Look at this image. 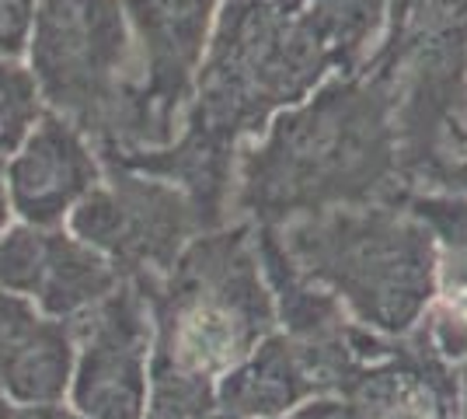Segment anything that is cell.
<instances>
[{"label": "cell", "instance_id": "9a60e30c", "mask_svg": "<svg viewBox=\"0 0 467 419\" xmlns=\"http://www.w3.org/2000/svg\"><path fill=\"white\" fill-rule=\"evenodd\" d=\"M147 413H161V416L175 419H210L216 413V381L150 363Z\"/></svg>", "mask_w": 467, "mask_h": 419}, {"label": "cell", "instance_id": "83f0119b", "mask_svg": "<svg viewBox=\"0 0 467 419\" xmlns=\"http://www.w3.org/2000/svg\"><path fill=\"white\" fill-rule=\"evenodd\" d=\"M143 419H175V416H161V413H147Z\"/></svg>", "mask_w": 467, "mask_h": 419}, {"label": "cell", "instance_id": "d6986e66", "mask_svg": "<svg viewBox=\"0 0 467 419\" xmlns=\"http://www.w3.org/2000/svg\"><path fill=\"white\" fill-rule=\"evenodd\" d=\"M39 0H0V60H25Z\"/></svg>", "mask_w": 467, "mask_h": 419}, {"label": "cell", "instance_id": "3957f363", "mask_svg": "<svg viewBox=\"0 0 467 419\" xmlns=\"http://www.w3.org/2000/svg\"><path fill=\"white\" fill-rule=\"evenodd\" d=\"M154 319V360L220 381L275 332V298L252 224H227L189 241L164 277L140 279Z\"/></svg>", "mask_w": 467, "mask_h": 419}, {"label": "cell", "instance_id": "4fadbf2b", "mask_svg": "<svg viewBox=\"0 0 467 419\" xmlns=\"http://www.w3.org/2000/svg\"><path fill=\"white\" fill-rule=\"evenodd\" d=\"M42 116H46V101L28 63L0 60V158H11Z\"/></svg>", "mask_w": 467, "mask_h": 419}, {"label": "cell", "instance_id": "5b68a950", "mask_svg": "<svg viewBox=\"0 0 467 419\" xmlns=\"http://www.w3.org/2000/svg\"><path fill=\"white\" fill-rule=\"evenodd\" d=\"M126 279L164 277L199 231L192 203L175 185L105 164V175L63 224Z\"/></svg>", "mask_w": 467, "mask_h": 419}, {"label": "cell", "instance_id": "603a6c76", "mask_svg": "<svg viewBox=\"0 0 467 419\" xmlns=\"http://www.w3.org/2000/svg\"><path fill=\"white\" fill-rule=\"evenodd\" d=\"M15 419H88V416H80L78 409L67 405V402H57V405H18Z\"/></svg>", "mask_w": 467, "mask_h": 419}, {"label": "cell", "instance_id": "7402d4cb", "mask_svg": "<svg viewBox=\"0 0 467 419\" xmlns=\"http://www.w3.org/2000/svg\"><path fill=\"white\" fill-rule=\"evenodd\" d=\"M436 193H450V196L467 200V158H450L443 164V172L436 175Z\"/></svg>", "mask_w": 467, "mask_h": 419}, {"label": "cell", "instance_id": "ffe728a7", "mask_svg": "<svg viewBox=\"0 0 467 419\" xmlns=\"http://www.w3.org/2000/svg\"><path fill=\"white\" fill-rule=\"evenodd\" d=\"M283 419H363L356 409H352L349 399H342V395H314V399L300 402L293 413H286Z\"/></svg>", "mask_w": 467, "mask_h": 419}, {"label": "cell", "instance_id": "8fae6325", "mask_svg": "<svg viewBox=\"0 0 467 419\" xmlns=\"http://www.w3.org/2000/svg\"><path fill=\"white\" fill-rule=\"evenodd\" d=\"M122 279L126 277L105 256H98L95 248H88L84 241L57 227L46 273L32 300L46 319L78 321L109 298Z\"/></svg>", "mask_w": 467, "mask_h": 419}, {"label": "cell", "instance_id": "ac0fdd59", "mask_svg": "<svg viewBox=\"0 0 467 419\" xmlns=\"http://www.w3.org/2000/svg\"><path fill=\"white\" fill-rule=\"evenodd\" d=\"M42 319L46 315L36 308V300L0 290V367L28 342V336L39 329Z\"/></svg>", "mask_w": 467, "mask_h": 419}, {"label": "cell", "instance_id": "d4e9b609", "mask_svg": "<svg viewBox=\"0 0 467 419\" xmlns=\"http://www.w3.org/2000/svg\"><path fill=\"white\" fill-rule=\"evenodd\" d=\"M15 224V214H11V203H7V193H4V182H0V238L4 231Z\"/></svg>", "mask_w": 467, "mask_h": 419}, {"label": "cell", "instance_id": "e0dca14e", "mask_svg": "<svg viewBox=\"0 0 467 419\" xmlns=\"http://www.w3.org/2000/svg\"><path fill=\"white\" fill-rule=\"evenodd\" d=\"M409 214L432 238L436 252L450 256H467V200L464 196H450V193H422L415 196Z\"/></svg>", "mask_w": 467, "mask_h": 419}, {"label": "cell", "instance_id": "484cf974", "mask_svg": "<svg viewBox=\"0 0 467 419\" xmlns=\"http://www.w3.org/2000/svg\"><path fill=\"white\" fill-rule=\"evenodd\" d=\"M15 409H18V405L7 399V392L0 388V419H15Z\"/></svg>", "mask_w": 467, "mask_h": 419}, {"label": "cell", "instance_id": "ba28073f", "mask_svg": "<svg viewBox=\"0 0 467 419\" xmlns=\"http://www.w3.org/2000/svg\"><path fill=\"white\" fill-rule=\"evenodd\" d=\"M105 175L91 140L74 122L49 112L36 122L18 151L4 161V193L21 224L57 231Z\"/></svg>", "mask_w": 467, "mask_h": 419}, {"label": "cell", "instance_id": "9c48e42d", "mask_svg": "<svg viewBox=\"0 0 467 419\" xmlns=\"http://www.w3.org/2000/svg\"><path fill=\"white\" fill-rule=\"evenodd\" d=\"M411 336L415 350L388 342L373 360L356 363L338 388L363 419H457L453 367L429 350L419 329Z\"/></svg>", "mask_w": 467, "mask_h": 419}, {"label": "cell", "instance_id": "7c38bea8", "mask_svg": "<svg viewBox=\"0 0 467 419\" xmlns=\"http://www.w3.org/2000/svg\"><path fill=\"white\" fill-rule=\"evenodd\" d=\"M74 357H78L74 325L42 319L28 342L0 367V388L15 405L67 402L70 381H74Z\"/></svg>", "mask_w": 467, "mask_h": 419}, {"label": "cell", "instance_id": "f1b7e54d", "mask_svg": "<svg viewBox=\"0 0 467 419\" xmlns=\"http://www.w3.org/2000/svg\"><path fill=\"white\" fill-rule=\"evenodd\" d=\"M0 175H4V158H0Z\"/></svg>", "mask_w": 467, "mask_h": 419}, {"label": "cell", "instance_id": "4316f807", "mask_svg": "<svg viewBox=\"0 0 467 419\" xmlns=\"http://www.w3.org/2000/svg\"><path fill=\"white\" fill-rule=\"evenodd\" d=\"M210 419H244V416H234V413H220V409H216V413Z\"/></svg>", "mask_w": 467, "mask_h": 419}, {"label": "cell", "instance_id": "5bb4252c", "mask_svg": "<svg viewBox=\"0 0 467 419\" xmlns=\"http://www.w3.org/2000/svg\"><path fill=\"white\" fill-rule=\"evenodd\" d=\"M49 245L53 231L15 220L0 238V290L28 300L36 298L49 262Z\"/></svg>", "mask_w": 467, "mask_h": 419}, {"label": "cell", "instance_id": "6da1fadb", "mask_svg": "<svg viewBox=\"0 0 467 419\" xmlns=\"http://www.w3.org/2000/svg\"><path fill=\"white\" fill-rule=\"evenodd\" d=\"M384 0H220L189 122L241 147L370 49Z\"/></svg>", "mask_w": 467, "mask_h": 419}, {"label": "cell", "instance_id": "52a82bcc", "mask_svg": "<svg viewBox=\"0 0 467 419\" xmlns=\"http://www.w3.org/2000/svg\"><path fill=\"white\" fill-rule=\"evenodd\" d=\"M78 357L67 405L88 419H143L150 399L154 319L140 279H122L98 308L70 321Z\"/></svg>", "mask_w": 467, "mask_h": 419}, {"label": "cell", "instance_id": "277c9868", "mask_svg": "<svg viewBox=\"0 0 467 419\" xmlns=\"http://www.w3.org/2000/svg\"><path fill=\"white\" fill-rule=\"evenodd\" d=\"M25 63L49 112L91 140L101 164L140 151V60L119 0H39Z\"/></svg>", "mask_w": 467, "mask_h": 419}, {"label": "cell", "instance_id": "30bf717a", "mask_svg": "<svg viewBox=\"0 0 467 419\" xmlns=\"http://www.w3.org/2000/svg\"><path fill=\"white\" fill-rule=\"evenodd\" d=\"M314 395L325 392L314 378L311 363L304 350L279 329L216 381V409L244 419H283Z\"/></svg>", "mask_w": 467, "mask_h": 419}, {"label": "cell", "instance_id": "2e32d148", "mask_svg": "<svg viewBox=\"0 0 467 419\" xmlns=\"http://www.w3.org/2000/svg\"><path fill=\"white\" fill-rule=\"evenodd\" d=\"M409 28L419 32V49L447 53L453 46H467V0H398Z\"/></svg>", "mask_w": 467, "mask_h": 419}, {"label": "cell", "instance_id": "7a4b0ae2", "mask_svg": "<svg viewBox=\"0 0 467 419\" xmlns=\"http://www.w3.org/2000/svg\"><path fill=\"white\" fill-rule=\"evenodd\" d=\"M258 227L300 277L342 304L352 325L405 340L426 319L436 294V245L411 214L394 217L370 206Z\"/></svg>", "mask_w": 467, "mask_h": 419}, {"label": "cell", "instance_id": "44dd1931", "mask_svg": "<svg viewBox=\"0 0 467 419\" xmlns=\"http://www.w3.org/2000/svg\"><path fill=\"white\" fill-rule=\"evenodd\" d=\"M447 133L453 140V154L450 158H467V80L464 88H461V95L450 101Z\"/></svg>", "mask_w": 467, "mask_h": 419}, {"label": "cell", "instance_id": "cb8c5ba5", "mask_svg": "<svg viewBox=\"0 0 467 419\" xmlns=\"http://www.w3.org/2000/svg\"><path fill=\"white\" fill-rule=\"evenodd\" d=\"M453 405H457V419H467V363L453 367Z\"/></svg>", "mask_w": 467, "mask_h": 419}, {"label": "cell", "instance_id": "8992f818", "mask_svg": "<svg viewBox=\"0 0 467 419\" xmlns=\"http://www.w3.org/2000/svg\"><path fill=\"white\" fill-rule=\"evenodd\" d=\"M140 60V151L168 147L192 112L220 0H119Z\"/></svg>", "mask_w": 467, "mask_h": 419}]
</instances>
